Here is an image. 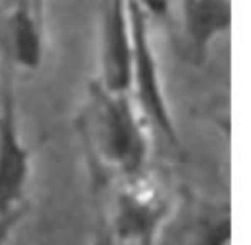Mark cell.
<instances>
[{
    "instance_id": "9",
    "label": "cell",
    "mask_w": 251,
    "mask_h": 245,
    "mask_svg": "<svg viewBox=\"0 0 251 245\" xmlns=\"http://www.w3.org/2000/svg\"><path fill=\"white\" fill-rule=\"evenodd\" d=\"M24 214H25V206L24 204L0 214V245H8L10 243V237L16 231V227L20 225Z\"/></svg>"
},
{
    "instance_id": "4",
    "label": "cell",
    "mask_w": 251,
    "mask_h": 245,
    "mask_svg": "<svg viewBox=\"0 0 251 245\" xmlns=\"http://www.w3.org/2000/svg\"><path fill=\"white\" fill-rule=\"evenodd\" d=\"M131 24L127 0H104L100 25V88L129 94L131 86Z\"/></svg>"
},
{
    "instance_id": "6",
    "label": "cell",
    "mask_w": 251,
    "mask_h": 245,
    "mask_svg": "<svg viewBox=\"0 0 251 245\" xmlns=\"http://www.w3.org/2000/svg\"><path fill=\"white\" fill-rule=\"evenodd\" d=\"M180 20L194 59H206L212 43L231 27L229 0H180Z\"/></svg>"
},
{
    "instance_id": "5",
    "label": "cell",
    "mask_w": 251,
    "mask_h": 245,
    "mask_svg": "<svg viewBox=\"0 0 251 245\" xmlns=\"http://www.w3.org/2000/svg\"><path fill=\"white\" fill-rule=\"evenodd\" d=\"M31 172V155L22 139L10 92L0 102V214L22 202Z\"/></svg>"
},
{
    "instance_id": "12",
    "label": "cell",
    "mask_w": 251,
    "mask_h": 245,
    "mask_svg": "<svg viewBox=\"0 0 251 245\" xmlns=\"http://www.w3.org/2000/svg\"><path fill=\"white\" fill-rule=\"evenodd\" d=\"M151 245H178L176 241H167V239H157L155 243H151Z\"/></svg>"
},
{
    "instance_id": "7",
    "label": "cell",
    "mask_w": 251,
    "mask_h": 245,
    "mask_svg": "<svg viewBox=\"0 0 251 245\" xmlns=\"http://www.w3.org/2000/svg\"><path fill=\"white\" fill-rule=\"evenodd\" d=\"M8 37L14 61L25 71L43 63V27L33 0H16L8 16Z\"/></svg>"
},
{
    "instance_id": "10",
    "label": "cell",
    "mask_w": 251,
    "mask_h": 245,
    "mask_svg": "<svg viewBox=\"0 0 251 245\" xmlns=\"http://www.w3.org/2000/svg\"><path fill=\"white\" fill-rule=\"evenodd\" d=\"M135 2L147 12V16H165L171 0H135Z\"/></svg>"
},
{
    "instance_id": "8",
    "label": "cell",
    "mask_w": 251,
    "mask_h": 245,
    "mask_svg": "<svg viewBox=\"0 0 251 245\" xmlns=\"http://www.w3.org/2000/svg\"><path fill=\"white\" fill-rule=\"evenodd\" d=\"M178 243V241H176ZM231 243V210L229 206L202 208L186 229L184 243L178 245H229Z\"/></svg>"
},
{
    "instance_id": "3",
    "label": "cell",
    "mask_w": 251,
    "mask_h": 245,
    "mask_svg": "<svg viewBox=\"0 0 251 245\" xmlns=\"http://www.w3.org/2000/svg\"><path fill=\"white\" fill-rule=\"evenodd\" d=\"M169 216L167 198L141 176L129 178L116 202L110 231L118 245H151Z\"/></svg>"
},
{
    "instance_id": "2",
    "label": "cell",
    "mask_w": 251,
    "mask_h": 245,
    "mask_svg": "<svg viewBox=\"0 0 251 245\" xmlns=\"http://www.w3.org/2000/svg\"><path fill=\"white\" fill-rule=\"evenodd\" d=\"M127 10H129L131 41H133L129 96L133 98L145 122L157 127L167 141H171L173 145H178L176 127H175L171 108L165 96V88L161 82L159 61L151 43V31H149L151 16H147V12L135 0H127Z\"/></svg>"
},
{
    "instance_id": "11",
    "label": "cell",
    "mask_w": 251,
    "mask_h": 245,
    "mask_svg": "<svg viewBox=\"0 0 251 245\" xmlns=\"http://www.w3.org/2000/svg\"><path fill=\"white\" fill-rule=\"evenodd\" d=\"M92 245H118V241L114 239V235H112L110 227H104V229H100V231L96 233V237H94Z\"/></svg>"
},
{
    "instance_id": "1",
    "label": "cell",
    "mask_w": 251,
    "mask_h": 245,
    "mask_svg": "<svg viewBox=\"0 0 251 245\" xmlns=\"http://www.w3.org/2000/svg\"><path fill=\"white\" fill-rule=\"evenodd\" d=\"M145 118L129 94L94 90L88 114V133L100 161L122 176H141L149 157Z\"/></svg>"
}]
</instances>
